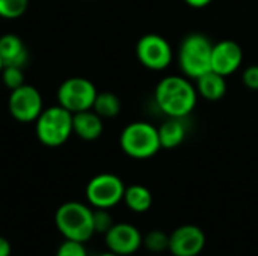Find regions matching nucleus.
<instances>
[{
	"label": "nucleus",
	"instance_id": "f257e3e1",
	"mask_svg": "<svg viewBox=\"0 0 258 256\" xmlns=\"http://www.w3.org/2000/svg\"><path fill=\"white\" fill-rule=\"evenodd\" d=\"M157 107L168 118L189 116L198 101V91L186 75L163 77L154 91Z\"/></svg>",
	"mask_w": 258,
	"mask_h": 256
},
{
	"label": "nucleus",
	"instance_id": "f03ea898",
	"mask_svg": "<svg viewBox=\"0 0 258 256\" xmlns=\"http://www.w3.org/2000/svg\"><path fill=\"white\" fill-rule=\"evenodd\" d=\"M92 214L94 210H91L88 205L77 201H70L57 208L54 214V223L65 240L86 243L95 234Z\"/></svg>",
	"mask_w": 258,
	"mask_h": 256
},
{
	"label": "nucleus",
	"instance_id": "7ed1b4c3",
	"mask_svg": "<svg viewBox=\"0 0 258 256\" xmlns=\"http://www.w3.org/2000/svg\"><path fill=\"white\" fill-rule=\"evenodd\" d=\"M213 42L203 33H189L183 38L178 48V65L189 78H198L212 71Z\"/></svg>",
	"mask_w": 258,
	"mask_h": 256
},
{
	"label": "nucleus",
	"instance_id": "20e7f679",
	"mask_svg": "<svg viewBox=\"0 0 258 256\" xmlns=\"http://www.w3.org/2000/svg\"><path fill=\"white\" fill-rule=\"evenodd\" d=\"M119 146L122 152L136 160H147L154 157L160 149L159 130L150 122H130L119 136Z\"/></svg>",
	"mask_w": 258,
	"mask_h": 256
},
{
	"label": "nucleus",
	"instance_id": "39448f33",
	"mask_svg": "<svg viewBox=\"0 0 258 256\" xmlns=\"http://www.w3.org/2000/svg\"><path fill=\"white\" fill-rule=\"evenodd\" d=\"M35 130L44 146H62L73 134V113L59 104L47 107L35 121Z\"/></svg>",
	"mask_w": 258,
	"mask_h": 256
},
{
	"label": "nucleus",
	"instance_id": "423d86ee",
	"mask_svg": "<svg viewBox=\"0 0 258 256\" xmlns=\"http://www.w3.org/2000/svg\"><path fill=\"white\" fill-rule=\"evenodd\" d=\"M125 186L115 174L95 175L86 186V199L91 207L110 210L124 199Z\"/></svg>",
	"mask_w": 258,
	"mask_h": 256
},
{
	"label": "nucleus",
	"instance_id": "0eeeda50",
	"mask_svg": "<svg viewBox=\"0 0 258 256\" xmlns=\"http://www.w3.org/2000/svg\"><path fill=\"white\" fill-rule=\"evenodd\" d=\"M97 94V88L91 80L85 77H71L59 86L57 104L74 115L92 109Z\"/></svg>",
	"mask_w": 258,
	"mask_h": 256
},
{
	"label": "nucleus",
	"instance_id": "6e6552de",
	"mask_svg": "<svg viewBox=\"0 0 258 256\" xmlns=\"http://www.w3.org/2000/svg\"><path fill=\"white\" fill-rule=\"evenodd\" d=\"M138 60L151 71L166 69L174 57V51L166 38L157 33H147L136 44Z\"/></svg>",
	"mask_w": 258,
	"mask_h": 256
},
{
	"label": "nucleus",
	"instance_id": "1a4fd4ad",
	"mask_svg": "<svg viewBox=\"0 0 258 256\" xmlns=\"http://www.w3.org/2000/svg\"><path fill=\"white\" fill-rule=\"evenodd\" d=\"M8 109L15 121L23 124L35 122L41 115V112L44 110L42 97L35 86L24 83L23 86L11 91L8 100Z\"/></svg>",
	"mask_w": 258,
	"mask_h": 256
},
{
	"label": "nucleus",
	"instance_id": "9d476101",
	"mask_svg": "<svg viewBox=\"0 0 258 256\" xmlns=\"http://www.w3.org/2000/svg\"><path fill=\"white\" fill-rule=\"evenodd\" d=\"M206 247V234L197 225H181L169 234L168 252L172 256H198Z\"/></svg>",
	"mask_w": 258,
	"mask_h": 256
},
{
	"label": "nucleus",
	"instance_id": "9b49d317",
	"mask_svg": "<svg viewBox=\"0 0 258 256\" xmlns=\"http://www.w3.org/2000/svg\"><path fill=\"white\" fill-rule=\"evenodd\" d=\"M142 232L132 223H113V226L104 234V243L109 252L119 256L136 253L142 247Z\"/></svg>",
	"mask_w": 258,
	"mask_h": 256
},
{
	"label": "nucleus",
	"instance_id": "f8f14e48",
	"mask_svg": "<svg viewBox=\"0 0 258 256\" xmlns=\"http://www.w3.org/2000/svg\"><path fill=\"white\" fill-rule=\"evenodd\" d=\"M243 62V50L233 39H222L213 44L212 71L228 77L234 74Z\"/></svg>",
	"mask_w": 258,
	"mask_h": 256
},
{
	"label": "nucleus",
	"instance_id": "ddd939ff",
	"mask_svg": "<svg viewBox=\"0 0 258 256\" xmlns=\"http://www.w3.org/2000/svg\"><path fill=\"white\" fill-rule=\"evenodd\" d=\"M103 118L97 115L92 109L73 115V134H76L77 137L92 142L103 134Z\"/></svg>",
	"mask_w": 258,
	"mask_h": 256
},
{
	"label": "nucleus",
	"instance_id": "4468645a",
	"mask_svg": "<svg viewBox=\"0 0 258 256\" xmlns=\"http://www.w3.org/2000/svg\"><path fill=\"white\" fill-rule=\"evenodd\" d=\"M0 59L3 66H24L29 53L23 39L14 33H6L0 36Z\"/></svg>",
	"mask_w": 258,
	"mask_h": 256
},
{
	"label": "nucleus",
	"instance_id": "2eb2a0df",
	"mask_svg": "<svg viewBox=\"0 0 258 256\" xmlns=\"http://www.w3.org/2000/svg\"><path fill=\"white\" fill-rule=\"evenodd\" d=\"M227 77L215 72V71H209L206 74H203L201 77L197 78V91L198 95L207 101H219L225 97L227 94Z\"/></svg>",
	"mask_w": 258,
	"mask_h": 256
},
{
	"label": "nucleus",
	"instance_id": "dca6fc26",
	"mask_svg": "<svg viewBox=\"0 0 258 256\" xmlns=\"http://www.w3.org/2000/svg\"><path fill=\"white\" fill-rule=\"evenodd\" d=\"M183 119L184 118H168L157 128L160 146L163 149H174L184 142L186 134H187V128H186V124Z\"/></svg>",
	"mask_w": 258,
	"mask_h": 256
},
{
	"label": "nucleus",
	"instance_id": "f3484780",
	"mask_svg": "<svg viewBox=\"0 0 258 256\" xmlns=\"http://www.w3.org/2000/svg\"><path fill=\"white\" fill-rule=\"evenodd\" d=\"M122 202L127 205V208L133 213L142 214L147 213L153 205V195L148 187L141 184H133L125 187L124 199Z\"/></svg>",
	"mask_w": 258,
	"mask_h": 256
},
{
	"label": "nucleus",
	"instance_id": "a211bd4d",
	"mask_svg": "<svg viewBox=\"0 0 258 256\" xmlns=\"http://www.w3.org/2000/svg\"><path fill=\"white\" fill-rule=\"evenodd\" d=\"M92 110L101 118H115L121 112V100L113 92H98Z\"/></svg>",
	"mask_w": 258,
	"mask_h": 256
},
{
	"label": "nucleus",
	"instance_id": "6ab92c4d",
	"mask_svg": "<svg viewBox=\"0 0 258 256\" xmlns=\"http://www.w3.org/2000/svg\"><path fill=\"white\" fill-rule=\"evenodd\" d=\"M142 246L153 255H159L163 252H168L169 247V234L159 231V229H153L148 231L144 238H142Z\"/></svg>",
	"mask_w": 258,
	"mask_h": 256
},
{
	"label": "nucleus",
	"instance_id": "aec40b11",
	"mask_svg": "<svg viewBox=\"0 0 258 256\" xmlns=\"http://www.w3.org/2000/svg\"><path fill=\"white\" fill-rule=\"evenodd\" d=\"M29 6V0H0V17L6 20H15L24 15Z\"/></svg>",
	"mask_w": 258,
	"mask_h": 256
},
{
	"label": "nucleus",
	"instance_id": "412c9836",
	"mask_svg": "<svg viewBox=\"0 0 258 256\" xmlns=\"http://www.w3.org/2000/svg\"><path fill=\"white\" fill-rule=\"evenodd\" d=\"M0 74H2L3 84L9 91H14L24 84V72L21 66H3Z\"/></svg>",
	"mask_w": 258,
	"mask_h": 256
},
{
	"label": "nucleus",
	"instance_id": "4be33fe9",
	"mask_svg": "<svg viewBox=\"0 0 258 256\" xmlns=\"http://www.w3.org/2000/svg\"><path fill=\"white\" fill-rule=\"evenodd\" d=\"M92 219H94V231L98 234H106L115 223L109 210H103V208H95Z\"/></svg>",
	"mask_w": 258,
	"mask_h": 256
},
{
	"label": "nucleus",
	"instance_id": "5701e85b",
	"mask_svg": "<svg viewBox=\"0 0 258 256\" xmlns=\"http://www.w3.org/2000/svg\"><path fill=\"white\" fill-rule=\"evenodd\" d=\"M56 256H88V252L85 249V243L74 241V240H65L59 246Z\"/></svg>",
	"mask_w": 258,
	"mask_h": 256
},
{
	"label": "nucleus",
	"instance_id": "b1692460",
	"mask_svg": "<svg viewBox=\"0 0 258 256\" xmlns=\"http://www.w3.org/2000/svg\"><path fill=\"white\" fill-rule=\"evenodd\" d=\"M242 81L243 84L251 89V91H258V65H249L243 74H242Z\"/></svg>",
	"mask_w": 258,
	"mask_h": 256
},
{
	"label": "nucleus",
	"instance_id": "393cba45",
	"mask_svg": "<svg viewBox=\"0 0 258 256\" xmlns=\"http://www.w3.org/2000/svg\"><path fill=\"white\" fill-rule=\"evenodd\" d=\"M11 243L5 237H0V256H11Z\"/></svg>",
	"mask_w": 258,
	"mask_h": 256
},
{
	"label": "nucleus",
	"instance_id": "a878e982",
	"mask_svg": "<svg viewBox=\"0 0 258 256\" xmlns=\"http://www.w3.org/2000/svg\"><path fill=\"white\" fill-rule=\"evenodd\" d=\"M184 2H186V5H189L195 9H201V8L209 6L213 0H184Z\"/></svg>",
	"mask_w": 258,
	"mask_h": 256
},
{
	"label": "nucleus",
	"instance_id": "bb28decb",
	"mask_svg": "<svg viewBox=\"0 0 258 256\" xmlns=\"http://www.w3.org/2000/svg\"><path fill=\"white\" fill-rule=\"evenodd\" d=\"M98 256H119V255H116V253H113V252H106V253H101V255H98Z\"/></svg>",
	"mask_w": 258,
	"mask_h": 256
},
{
	"label": "nucleus",
	"instance_id": "cd10ccee",
	"mask_svg": "<svg viewBox=\"0 0 258 256\" xmlns=\"http://www.w3.org/2000/svg\"><path fill=\"white\" fill-rule=\"evenodd\" d=\"M2 69H3V62H2V59H0V72H2Z\"/></svg>",
	"mask_w": 258,
	"mask_h": 256
}]
</instances>
